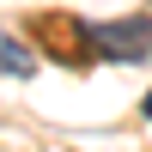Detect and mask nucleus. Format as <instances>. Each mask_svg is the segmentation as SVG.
<instances>
[{"mask_svg": "<svg viewBox=\"0 0 152 152\" xmlns=\"http://www.w3.org/2000/svg\"><path fill=\"white\" fill-rule=\"evenodd\" d=\"M91 49L104 61H152V18H116V24H91Z\"/></svg>", "mask_w": 152, "mask_h": 152, "instance_id": "1", "label": "nucleus"}, {"mask_svg": "<svg viewBox=\"0 0 152 152\" xmlns=\"http://www.w3.org/2000/svg\"><path fill=\"white\" fill-rule=\"evenodd\" d=\"M0 73H6V79H31V73H37V55L24 43H12V37H0Z\"/></svg>", "mask_w": 152, "mask_h": 152, "instance_id": "2", "label": "nucleus"}, {"mask_svg": "<svg viewBox=\"0 0 152 152\" xmlns=\"http://www.w3.org/2000/svg\"><path fill=\"white\" fill-rule=\"evenodd\" d=\"M140 110H146V122H152V91H146V104H140Z\"/></svg>", "mask_w": 152, "mask_h": 152, "instance_id": "3", "label": "nucleus"}]
</instances>
